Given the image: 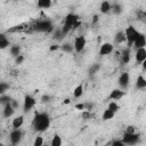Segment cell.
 <instances>
[{
    "instance_id": "6da1fadb",
    "label": "cell",
    "mask_w": 146,
    "mask_h": 146,
    "mask_svg": "<svg viewBox=\"0 0 146 146\" xmlns=\"http://www.w3.org/2000/svg\"><path fill=\"white\" fill-rule=\"evenodd\" d=\"M50 116L46 112H38L35 113L32 120V128L36 132H44L50 127Z\"/></svg>"
},
{
    "instance_id": "7a4b0ae2",
    "label": "cell",
    "mask_w": 146,
    "mask_h": 146,
    "mask_svg": "<svg viewBox=\"0 0 146 146\" xmlns=\"http://www.w3.org/2000/svg\"><path fill=\"white\" fill-rule=\"evenodd\" d=\"M81 25V22L79 21V17L75 14H68L64 19V25L62 27V31L64 35H66L72 29H76Z\"/></svg>"
},
{
    "instance_id": "3957f363",
    "label": "cell",
    "mask_w": 146,
    "mask_h": 146,
    "mask_svg": "<svg viewBox=\"0 0 146 146\" xmlns=\"http://www.w3.org/2000/svg\"><path fill=\"white\" fill-rule=\"evenodd\" d=\"M33 30L38 32H51L54 27H52V23L49 19H41L35 22V24L33 25Z\"/></svg>"
},
{
    "instance_id": "277c9868",
    "label": "cell",
    "mask_w": 146,
    "mask_h": 146,
    "mask_svg": "<svg viewBox=\"0 0 146 146\" xmlns=\"http://www.w3.org/2000/svg\"><path fill=\"white\" fill-rule=\"evenodd\" d=\"M23 136H24V131L18 128V129H13L9 133V140L13 145H17L21 143V140L23 139Z\"/></svg>"
},
{
    "instance_id": "5b68a950",
    "label": "cell",
    "mask_w": 146,
    "mask_h": 146,
    "mask_svg": "<svg viewBox=\"0 0 146 146\" xmlns=\"http://www.w3.org/2000/svg\"><path fill=\"white\" fill-rule=\"evenodd\" d=\"M124 32H125L127 41L129 42V44H132V43L135 42V40H136V39L139 36V34H140V32L137 31L132 25H129V26L124 30Z\"/></svg>"
},
{
    "instance_id": "8992f818",
    "label": "cell",
    "mask_w": 146,
    "mask_h": 146,
    "mask_svg": "<svg viewBox=\"0 0 146 146\" xmlns=\"http://www.w3.org/2000/svg\"><path fill=\"white\" fill-rule=\"evenodd\" d=\"M73 46H74V50L76 52H82L87 46V39L83 35H78L74 38Z\"/></svg>"
},
{
    "instance_id": "52a82bcc",
    "label": "cell",
    "mask_w": 146,
    "mask_h": 146,
    "mask_svg": "<svg viewBox=\"0 0 146 146\" xmlns=\"http://www.w3.org/2000/svg\"><path fill=\"white\" fill-rule=\"evenodd\" d=\"M35 104H36L35 98H34L33 96H31V95H26V96L24 97V100H23V111H24L25 113L30 112V111L35 106Z\"/></svg>"
},
{
    "instance_id": "ba28073f",
    "label": "cell",
    "mask_w": 146,
    "mask_h": 146,
    "mask_svg": "<svg viewBox=\"0 0 146 146\" xmlns=\"http://www.w3.org/2000/svg\"><path fill=\"white\" fill-rule=\"evenodd\" d=\"M122 140L124 143V145H135L138 143L139 140V135L136 132V133H128V132H124L123 136H122Z\"/></svg>"
},
{
    "instance_id": "9c48e42d",
    "label": "cell",
    "mask_w": 146,
    "mask_h": 146,
    "mask_svg": "<svg viewBox=\"0 0 146 146\" xmlns=\"http://www.w3.org/2000/svg\"><path fill=\"white\" fill-rule=\"evenodd\" d=\"M117 83H119V87L123 90L128 89L129 84H130V75L128 72H122L119 76V80H117Z\"/></svg>"
},
{
    "instance_id": "30bf717a",
    "label": "cell",
    "mask_w": 146,
    "mask_h": 146,
    "mask_svg": "<svg viewBox=\"0 0 146 146\" xmlns=\"http://www.w3.org/2000/svg\"><path fill=\"white\" fill-rule=\"evenodd\" d=\"M114 50V46L110 42H104L100 44V48H99V55L100 56H107V55H111Z\"/></svg>"
},
{
    "instance_id": "8fae6325",
    "label": "cell",
    "mask_w": 146,
    "mask_h": 146,
    "mask_svg": "<svg viewBox=\"0 0 146 146\" xmlns=\"http://www.w3.org/2000/svg\"><path fill=\"white\" fill-rule=\"evenodd\" d=\"M135 59H136V63H138V64H141L146 59V48L145 47L136 49Z\"/></svg>"
},
{
    "instance_id": "7c38bea8",
    "label": "cell",
    "mask_w": 146,
    "mask_h": 146,
    "mask_svg": "<svg viewBox=\"0 0 146 146\" xmlns=\"http://www.w3.org/2000/svg\"><path fill=\"white\" fill-rule=\"evenodd\" d=\"M124 95H125V91L123 90V89H114V90H112L111 91V94H110V99H113V100H120V99H122L123 97H124Z\"/></svg>"
},
{
    "instance_id": "4fadbf2b",
    "label": "cell",
    "mask_w": 146,
    "mask_h": 146,
    "mask_svg": "<svg viewBox=\"0 0 146 146\" xmlns=\"http://www.w3.org/2000/svg\"><path fill=\"white\" fill-rule=\"evenodd\" d=\"M14 113H15V108L13 107V105H11L10 103L3 105L2 114H3V117H5V119H9V117H11V116L14 115Z\"/></svg>"
},
{
    "instance_id": "5bb4252c",
    "label": "cell",
    "mask_w": 146,
    "mask_h": 146,
    "mask_svg": "<svg viewBox=\"0 0 146 146\" xmlns=\"http://www.w3.org/2000/svg\"><path fill=\"white\" fill-rule=\"evenodd\" d=\"M120 57H121V60L123 64H128L130 62V58H131V50L129 48H124L120 52Z\"/></svg>"
},
{
    "instance_id": "9a60e30c",
    "label": "cell",
    "mask_w": 146,
    "mask_h": 146,
    "mask_svg": "<svg viewBox=\"0 0 146 146\" xmlns=\"http://www.w3.org/2000/svg\"><path fill=\"white\" fill-rule=\"evenodd\" d=\"M132 46L135 47V49H138V48H143L146 46V36L144 34H139V36L135 40V42L132 43Z\"/></svg>"
},
{
    "instance_id": "2e32d148",
    "label": "cell",
    "mask_w": 146,
    "mask_h": 146,
    "mask_svg": "<svg viewBox=\"0 0 146 146\" xmlns=\"http://www.w3.org/2000/svg\"><path fill=\"white\" fill-rule=\"evenodd\" d=\"M23 124H24V115H18V116H15V117L13 119V122H11L13 129L22 128Z\"/></svg>"
},
{
    "instance_id": "e0dca14e",
    "label": "cell",
    "mask_w": 146,
    "mask_h": 146,
    "mask_svg": "<svg viewBox=\"0 0 146 146\" xmlns=\"http://www.w3.org/2000/svg\"><path fill=\"white\" fill-rule=\"evenodd\" d=\"M114 41L115 43H123L127 41V36H125V32L124 31H119L115 33V36H114Z\"/></svg>"
},
{
    "instance_id": "ac0fdd59",
    "label": "cell",
    "mask_w": 146,
    "mask_h": 146,
    "mask_svg": "<svg viewBox=\"0 0 146 146\" xmlns=\"http://www.w3.org/2000/svg\"><path fill=\"white\" fill-rule=\"evenodd\" d=\"M112 10V3L108 0H104L100 3V13L102 14H107Z\"/></svg>"
},
{
    "instance_id": "d6986e66",
    "label": "cell",
    "mask_w": 146,
    "mask_h": 146,
    "mask_svg": "<svg viewBox=\"0 0 146 146\" xmlns=\"http://www.w3.org/2000/svg\"><path fill=\"white\" fill-rule=\"evenodd\" d=\"M136 88L137 89L146 88V78L144 75H138V78L136 80Z\"/></svg>"
},
{
    "instance_id": "ffe728a7",
    "label": "cell",
    "mask_w": 146,
    "mask_h": 146,
    "mask_svg": "<svg viewBox=\"0 0 146 146\" xmlns=\"http://www.w3.org/2000/svg\"><path fill=\"white\" fill-rule=\"evenodd\" d=\"M36 5L41 9H48L52 5V0H36Z\"/></svg>"
},
{
    "instance_id": "44dd1931",
    "label": "cell",
    "mask_w": 146,
    "mask_h": 146,
    "mask_svg": "<svg viewBox=\"0 0 146 146\" xmlns=\"http://www.w3.org/2000/svg\"><path fill=\"white\" fill-rule=\"evenodd\" d=\"M114 116H115V112L112 111V110H110V108H106V110L104 111L103 115H102V119H103L104 121H108V120H112Z\"/></svg>"
},
{
    "instance_id": "7402d4cb",
    "label": "cell",
    "mask_w": 146,
    "mask_h": 146,
    "mask_svg": "<svg viewBox=\"0 0 146 146\" xmlns=\"http://www.w3.org/2000/svg\"><path fill=\"white\" fill-rule=\"evenodd\" d=\"M10 46V42H9V39H7L6 34L5 33H1L0 34V48L1 49H6L7 47Z\"/></svg>"
},
{
    "instance_id": "603a6c76",
    "label": "cell",
    "mask_w": 146,
    "mask_h": 146,
    "mask_svg": "<svg viewBox=\"0 0 146 146\" xmlns=\"http://www.w3.org/2000/svg\"><path fill=\"white\" fill-rule=\"evenodd\" d=\"M60 49H62L64 52L71 54V52H73V50H74V46H73V43H71V42H64V43L60 46Z\"/></svg>"
},
{
    "instance_id": "cb8c5ba5",
    "label": "cell",
    "mask_w": 146,
    "mask_h": 146,
    "mask_svg": "<svg viewBox=\"0 0 146 146\" xmlns=\"http://www.w3.org/2000/svg\"><path fill=\"white\" fill-rule=\"evenodd\" d=\"M9 52L13 57H17L18 55H21V47L17 44H13L9 47Z\"/></svg>"
},
{
    "instance_id": "d4e9b609",
    "label": "cell",
    "mask_w": 146,
    "mask_h": 146,
    "mask_svg": "<svg viewBox=\"0 0 146 146\" xmlns=\"http://www.w3.org/2000/svg\"><path fill=\"white\" fill-rule=\"evenodd\" d=\"M82 95H83V86L82 84H78L73 90V96L75 98H80Z\"/></svg>"
},
{
    "instance_id": "484cf974",
    "label": "cell",
    "mask_w": 146,
    "mask_h": 146,
    "mask_svg": "<svg viewBox=\"0 0 146 146\" xmlns=\"http://www.w3.org/2000/svg\"><path fill=\"white\" fill-rule=\"evenodd\" d=\"M62 144H63V140H62L60 136L55 135V136L51 138V141H50V145H51V146H60Z\"/></svg>"
},
{
    "instance_id": "4316f807",
    "label": "cell",
    "mask_w": 146,
    "mask_h": 146,
    "mask_svg": "<svg viewBox=\"0 0 146 146\" xmlns=\"http://www.w3.org/2000/svg\"><path fill=\"white\" fill-rule=\"evenodd\" d=\"M13 100V98L10 97V96H8V95H6V94H2L1 95V97H0V103H1V105L3 106V105H6V104H8V103H10Z\"/></svg>"
},
{
    "instance_id": "83f0119b",
    "label": "cell",
    "mask_w": 146,
    "mask_h": 146,
    "mask_svg": "<svg viewBox=\"0 0 146 146\" xmlns=\"http://www.w3.org/2000/svg\"><path fill=\"white\" fill-rule=\"evenodd\" d=\"M107 108H110V110H112V111H114L115 113L120 110V105L116 103V102H110V104H108V106H107Z\"/></svg>"
},
{
    "instance_id": "f1b7e54d",
    "label": "cell",
    "mask_w": 146,
    "mask_h": 146,
    "mask_svg": "<svg viewBox=\"0 0 146 146\" xmlns=\"http://www.w3.org/2000/svg\"><path fill=\"white\" fill-rule=\"evenodd\" d=\"M43 138L41 137V136H36L35 137V139H34V141H33V145L34 146H41V145H43Z\"/></svg>"
},
{
    "instance_id": "f546056e",
    "label": "cell",
    "mask_w": 146,
    "mask_h": 146,
    "mask_svg": "<svg viewBox=\"0 0 146 146\" xmlns=\"http://www.w3.org/2000/svg\"><path fill=\"white\" fill-rule=\"evenodd\" d=\"M9 89V84H7L6 82H1L0 83V94H6V90Z\"/></svg>"
},
{
    "instance_id": "4dcf8cb0",
    "label": "cell",
    "mask_w": 146,
    "mask_h": 146,
    "mask_svg": "<svg viewBox=\"0 0 146 146\" xmlns=\"http://www.w3.org/2000/svg\"><path fill=\"white\" fill-rule=\"evenodd\" d=\"M24 60H25V57H24L22 54H21V55H18L17 57H15V64H17V65L22 64Z\"/></svg>"
},
{
    "instance_id": "1f68e13d",
    "label": "cell",
    "mask_w": 146,
    "mask_h": 146,
    "mask_svg": "<svg viewBox=\"0 0 146 146\" xmlns=\"http://www.w3.org/2000/svg\"><path fill=\"white\" fill-rule=\"evenodd\" d=\"M124 132H128V133H136L137 132V129L135 125H128L125 128V131Z\"/></svg>"
},
{
    "instance_id": "d6a6232c",
    "label": "cell",
    "mask_w": 146,
    "mask_h": 146,
    "mask_svg": "<svg viewBox=\"0 0 146 146\" xmlns=\"http://www.w3.org/2000/svg\"><path fill=\"white\" fill-rule=\"evenodd\" d=\"M112 10L115 13V14H120L122 11V7L120 5H115V6H112Z\"/></svg>"
},
{
    "instance_id": "836d02e7",
    "label": "cell",
    "mask_w": 146,
    "mask_h": 146,
    "mask_svg": "<svg viewBox=\"0 0 146 146\" xmlns=\"http://www.w3.org/2000/svg\"><path fill=\"white\" fill-rule=\"evenodd\" d=\"M99 67H100V66H99L98 64H95V65H92V66L90 67V74H95V73H96V72L99 70Z\"/></svg>"
},
{
    "instance_id": "e575fe53",
    "label": "cell",
    "mask_w": 146,
    "mask_h": 146,
    "mask_svg": "<svg viewBox=\"0 0 146 146\" xmlns=\"http://www.w3.org/2000/svg\"><path fill=\"white\" fill-rule=\"evenodd\" d=\"M89 117H90V112H89V110H83V111H82V119L88 120Z\"/></svg>"
},
{
    "instance_id": "d590c367",
    "label": "cell",
    "mask_w": 146,
    "mask_h": 146,
    "mask_svg": "<svg viewBox=\"0 0 146 146\" xmlns=\"http://www.w3.org/2000/svg\"><path fill=\"white\" fill-rule=\"evenodd\" d=\"M10 104H11V105H13V107H14V108H15V110H17V108H18V107H19V103H18V102H17V100H16V99H13V100H11V102H10Z\"/></svg>"
},
{
    "instance_id": "8d00e7d4",
    "label": "cell",
    "mask_w": 146,
    "mask_h": 146,
    "mask_svg": "<svg viewBox=\"0 0 146 146\" xmlns=\"http://www.w3.org/2000/svg\"><path fill=\"white\" fill-rule=\"evenodd\" d=\"M49 100H50V96H48V95H43L41 97V102L42 103H48Z\"/></svg>"
},
{
    "instance_id": "74e56055",
    "label": "cell",
    "mask_w": 146,
    "mask_h": 146,
    "mask_svg": "<svg viewBox=\"0 0 146 146\" xmlns=\"http://www.w3.org/2000/svg\"><path fill=\"white\" fill-rule=\"evenodd\" d=\"M75 108L83 111V110H86V105H84V104H76V105H75Z\"/></svg>"
},
{
    "instance_id": "f35d334b",
    "label": "cell",
    "mask_w": 146,
    "mask_h": 146,
    "mask_svg": "<svg viewBox=\"0 0 146 146\" xmlns=\"http://www.w3.org/2000/svg\"><path fill=\"white\" fill-rule=\"evenodd\" d=\"M112 145H120V146H123L124 145V143H123V140H115V141H113V143H111Z\"/></svg>"
},
{
    "instance_id": "ab89813d",
    "label": "cell",
    "mask_w": 146,
    "mask_h": 146,
    "mask_svg": "<svg viewBox=\"0 0 146 146\" xmlns=\"http://www.w3.org/2000/svg\"><path fill=\"white\" fill-rule=\"evenodd\" d=\"M58 48H60V46H58V44H52V46L50 47V50H57Z\"/></svg>"
},
{
    "instance_id": "60d3db41",
    "label": "cell",
    "mask_w": 146,
    "mask_h": 146,
    "mask_svg": "<svg viewBox=\"0 0 146 146\" xmlns=\"http://www.w3.org/2000/svg\"><path fill=\"white\" fill-rule=\"evenodd\" d=\"M96 22H98V15H94L92 17V23H96Z\"/></svg>"
},
{
    "instance_id": "b9f144b4",
    "label": "cell",
    "mask_w": 146,
    "mask_h": 146,
    "mask_svg": "<svg viewBox=\"0 0 146 146\" xmlns=\"http://www.w3.org/2000/svg\"><path fill=\"white\" fill-rule=\"evenodd\" d=\"M141 67H143V70H144V71H146V59L141 63Z\"/></svg>"
},
{
    "instance_id": "7bdbcfd3",
    "label": "cell",
    "mask_w": 146,
    "mask_h": 146,
    "mask_svg": "<svg viewBox=\"0 0 146 146\" xmlns=\"http://www.w3.org/2000/svg\"><path fill=\"white\" fill-rule=\"evenodd\" d=\"M97 42H98V43L102 42V36H98V38H97Z\"/></svg>"
},
{
    "instance_id": "ee69618b",
    "label": "cell",
    "mask_w": 146,
    "mask_h": 146,
    "mask_svg": "<svg viewBox=\"0 0 146 146\" xmlns=\"http://www.w3.org/2000/svg\"><path fill=\"white\" fill-rule=\"evenodd\" d=\"M64 104H70V99H68V98L65 99V100H64Z\"/></svg>"
},
{
    "instance_id": "f6af8a7d",
    "label": "cell",
    "mask_w": 146,
    "mask_h": 146,
    "mask_svg": "<svg viewBox=\"0 0 146 146\" xmlns=\"http://www.w3.org/2000/svg\"><path fill=\"white\" fill-rule=\"evenodd\" d=\"M145 16H146V11H145Z\"/></svg>"
}]
</instances>
